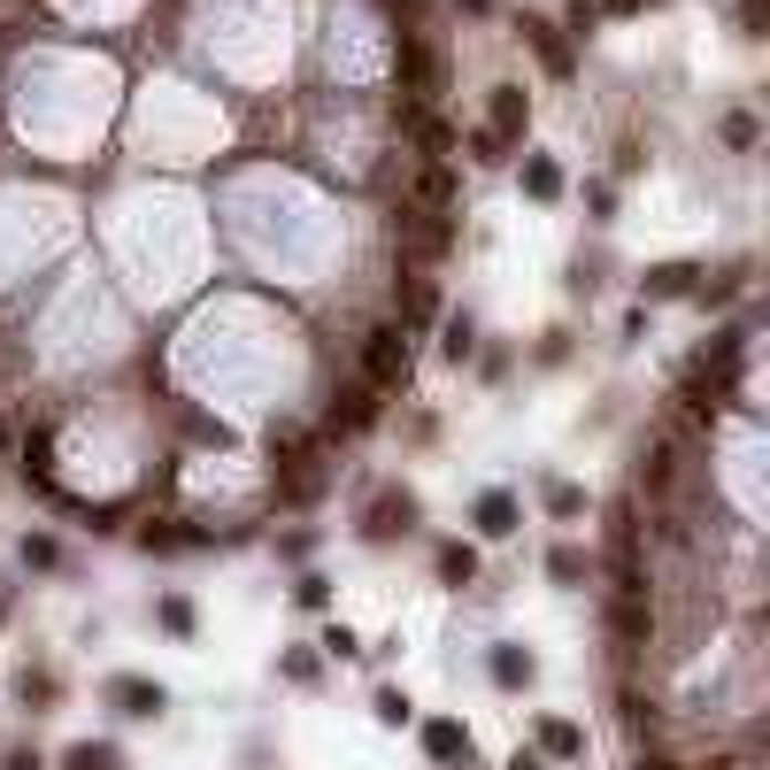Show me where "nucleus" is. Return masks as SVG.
<instances>
[{
	"mask_svg": "<svg viewBox=\"0 0 770 770\" xmlns=\"http://www.w3.org/2000/svg\"><path fill=\"white\" fill-rule=\"evenodd\" d=\"M362 378H370V393H393V386H409V339H401L393 324H378V331L362 339Z\"/></svg>",
	"mask_w": 770,
	"mask_h": 770,
	"instance_id": "obj_1",
	"label": "nucleus"
},
{
	"mask_svg": "<svg viewBox=\"0 0 770 770\" xmlns=\"http://www.w3.org/2000/svg\"><path fill=\"white\" fill-rule=\"evenodd\" d=\"M393 62H401V93H409V101H432V93H440V62L424 54L417 31H393Z\"/></svg>",
	"mask_w": 770,
	"mask_h": 770,
	"instance_id": "obj_2",
	"label": "nucleus"
},
{
	"mask_svg": "<svg viewBox=\"0 0 770 770\" xmlns=\"http://www.w3.org/2000/svg\"><path fill=\"white\" fill-rule=\"evenodd\" d=\"M401 247H417V255H448V247H455V224L432 216V208H401Z\"/></svg>",
	"mask_w": 770,
	"mask_h": 770,
	"instance_id": "obj_3",
	"label": "nucleus"
},
{
	"mask_svg": "<svg viewBox=\"0 0 770 770\" xmlns=\"http://www.w3.org/2000/svg\"><path fill=\"white\" fill-rule=\"evenodd\" d=\"M109 701L124 717H162V686L154 678H109Z\"/></svg>",
	"mask_w": 770,
	"mask_h": 770,
	"instance_id": "obj_4",
	"label": "nucleus"
},
{
	"mask_svg": "<svg viewBox=\"0 0 770 770\" xmlns=\"http://www.w3.org/2000/svg\"><path fill=\"white\" fill-rule=\"evenodd\" d=\"M424 756L432 763H470V732H462L455 717H432L424 725Z\"/></svg>",
	"mask_w": 770,
	"mask_h": 770,
	"instance_id": "obj_5",
	"label": "nucleus"
},
{
	"mask_svg": "<svg viewBox=\"0 0 770 770\" xmlns=\"http://www.w3.org/2000/svg\"><path fill=\"white\" fill-rule=\"evenodd\" d=\"M409 524H417V501H409V493H386L362 532H370V540H393V532H409Z\"/></svg>",
	"mask_w": 770,
	"mask_h": 770,
	"instance_id": "obj_6",
	"label": "nucleus"
},
{
	"mask_svg": "<svg viewBox=\"0 0 770 770\" xmlns=\"http://www.w3.org/2000/svg\"><path fill=\"white\" fill-rule=\"evenodd\" d=\"M378 417V401H370V386H347L339 401H331V432H362Z\"/></svg>",
	"mask_w": 770,
	"mask_h": 770,
	"instance_id": "obj_7",
	"label": "nucleus"
},
{
	"mask_svg": "<svg viewBox=\"0 0 770 770\" xmlns=\"http://www.w3.org/2000/svg\"><path fill=\"white\" fill-rule=\"evenodd\" d=\"M609 632L624 639V647H647V609H639V594H616V609H609Z\"/></svg>",
	"mask_w": 770,
	"mask_h": 770,
	"instance_id": "obj_8",
	"label": "nucleus"
},
{
	"mask_svg": "<svg viewBox=\"0 0 770 770\" xmlns=\"http://www.w3.org/2000/svg\"><path fill=\"white\" fill-rule=\"evenodd\" d=\"M524 31H532V47H540V62H547L555 78H571V47L555 39V23H532V16H524Z\"/></svg>",
	"mask_w": 770,
	"mask_h": 770,
	"instance_id": "obj_9",
	"label": "nucleus"
},
{
	"mask_svg": "<svg viewBox=\"0 0 770 770\" xmlns=\"http://www.w3.org/2000/svg\"><path fill=\"white\" fill-rule=\"evenodd\" d=\"M448 201H455V177H448V162H432V170L417 177V208H432V216H440Z\"/></svg>",
	"mask_w": 770,
	"mask_h": 770,
	"instance_id": "obj_10",
	"label": "nucleus"
},
{
	"mask_svg": "<svg viewBox=\"0 0 770 770\" xmlns=\"http://www.w3.org/2000/svg\"><path fill=\"white\" fill-rule=\"evenodd\" d=\"M540 748L571 763V756H586V732H578V725H563V717H547V725H540Z\"/></svg>",
	"mask_w": 770,
	"mask_h": 770,
	"instance_id": "obj_11",
	"label": "nucleus"
},
{
	"mask_svg": "<svg viewBox=\"0 0 770 770\" xmlns=\"http://www.w3.org/2000/svg\"><path fill=\"white\" fill-rule=\"evenodd\" d=\"M485 132H501V140H509V132H524V93H516V85H501V93H493V124H485Z\"/></svg>",
	"mask_w": 770,
	"mask_h": 770,
	"instance_id": "obj_12",
	"label": "nucleus"
},
{
	"mask_svg": "<svg viewBox=\"0 0 770 770\" xmlns=\"http://www.w3.org/2000/svg\"><path fill=\"white\" fill-rule=\"evenodd\" d=\"M478 524H485L493 540H501V532H516V501H509V493H485V501H478Z\"/></svg>",
	"mask_w": 770,
	"mask_h": 770,
	"instance_id": "obj_13",
	"label": "nucleus"
},
{
	"mask_svg": "<svg viewBox=\"0 0 770 770\" xmlns=\"http://www.w3.org/2000/svg\"><path fill=\"white\" fill-rule=\"evenodd\" d=\"M532 678V655L524 647H493V686H524Z\"/></svg>",
	"mask_w": 770,
	"mask_h": 770,
	"instance_id": "obj_14",
	"label": "nucleus"
},
{
	"mask_svg": "<svg viewBox=\"0 0 770 770\" xmlns=\"http://www.w3.org/2000/svg\"><path fill=\"white\" fill-rule=\"evenodd\" d=\"M440 578H448V586H470V578H478V555H470V547H440Z\"/></svg>",
	"mask_w": 770,
	"mask_h": 770,
	"instance_id": "obj_15",
	"label": "nucleus"
},
{
	"mask_svg": "<svg viewBox=\"0 0 770 770\" xmlns=\"http://www.w3.org/2000/svg\"><path fill=\"white\" fill-rule=\"evenodd\" d=\"M547 578H555V586H578V578H586V555H578V547H555V555H547Z\"/></svg>",
	"mask_w": 770,
	"mask_h": 770,
	"instance_id": "obj_16",
	"label": "nucleus"
},
{
	"mask_svg": "<svg viewBox=\"0 0 770 770\" xmlns=\"http://www.w3.org/2000/svg\"><path fill=\"white\" fill-rule=\"evenodd\" d=\"M62 770H116V748H93V740H85V748L62 756Z\"/></svg>",
	"mask_w": 770,
	"mask_h": 770,
	"instance_id": "obj_17",
	"label": "nucleus"
},
{
	"mask_svg": "<svg viewBox=\"0 0 770 770\" xmlns=\"http://www.w3.org/2000/svg\"><path fill=\"white\" fill-rule=\"evenodd\" d=\"M524 185H532L540 201H555V185H563V177H555V162H524Z\"/></svg>",
	"mask_w": 770,
	"mask_h": 770,
	"instance_id": "obj_18",
	"label": "nucleus"
},
{
	"mask_svg": "<svg viewBox=\"0 0 770 770\" xmlns=\"http://www.w3.org/2000/svg\"><path fill=\"white\" fill-rule=\"evenodd\" d=\"M162 632H177V639H185V632H193V609H185V602H177V594H170V602H162Z\"/></svg>",
	"mask_w": 770,
	"mask_h": 770,
	"instance_id": "obj_19",
	"label": "nucleus"
},
{
	"mask_svg": "<svg viewBox=\"0 0 770 770\" xmlns=\"http://www.w3.org/2000/svg\"><path fill=\"white\" fill-rule=\"evenodd\" d=\"M470 347H478V331H470V316H455V324H448V355H455V362H462Z\"/></svg>",
	"mask_w": 770,
	"mask_h": 770,
	"instance_id": "obj_20",
	"label": "nucleus"
},
{
	"mask_svg": "<svg viewBox=\"0 0 770 770\" xmlns=\"http://www.w3.org/2000/svg\"><path fill=\"white\" fill-rule=\"evenodd\" d=\"M547 509H555V516H578L586 501H578V485H547Z\"/></svg>",
	"mask_w": 770,
	"mask_h": 770,
	"instance_id": "obj_21",
	"label": "nucleus"
},
{
	"mask_svg": "<svg viewBox=\"0 0 770 770\" xmlns=\"http://www.w3.org/2000/svg\"><path fill=\"white\" fill-rule=\"evenodd\" d=\"M378 717H386V725H409V694L386 686V694H378Z\"/></svg>",
	"mask_w": 770,
	"mask_h": 770,
	"instance_id": "obj_22",
	"label": "nucleus"
},
{
	"mask_svg": "<svg viewBox=\"0 0 770 770\" xmlns=\"http://www.w3.org/2000/svg\"><path fill=\"white\" fill-rule=\"evenodd\" d=\"M639 478H647V485H670V448H655V455L639 462Z\"/></svg>",
	"mask_w": 770,
	"mask_h": 770,
	"instance_id": "obj_23",
	"label": "nucleus"
},
{
	"mask_svg": "<svg viewBox=\"0 0 770 770\" xmlns=\"http://www.w3.org/2000/svg\"><path fill=\"white\" fill-rule=\"evenodd\" d=\"M501 147H509L501 132H470V154H478V162H501Z\"/></svg>",
	"mask_w": 770,
	"mask_h": 770,
	"instance_id": "obj_24",
	"label": "nucleus"
},
{
	"mask_svg": "<svg viewBox=\"0 0 770 770\" xmlns=\"http://www.w3.org/2000/svg\"><path fill=\"white\" fill-rule=\"evenodd\" d=\"M23 701H54V678L47 670H23Z\"/></svg>",
	"mask_w": 770,
	"mask_h": 770,
	"instance_id": "obj_25",
	"label": "nucleus"
},
{
	"mask_svg": "<svg viewBox=\"0 0 770 770\" xmlns=\"http://www.w3.org/2000/svg\"><path fill=\"white\" fill-rule=\"evenodd\" d=\"M0 770H47V763H39L31 748H8V756H0Z\"/></svg>",
	"mask_w": 770,
	"mask_h": 770,
	"instance_id": "obj_26",
	"label": "nucleus"
},
{
	"mask_svg": "<svg viewBox=\"0 0 770 770\" xmlns=\"http://www.w3.org/2000/svg\"><path fill=\"white\" fill-rule=\"evenodd\" d=\"M639 770H678V763H670V756H647V763H639Z\"/></svg>",
	"mask_w": 770,
	"mask_h": 770,
	"instance_id": "obj_27",
	"label": "nucleus"
},
{
	"mask_svg": "<svg viewBox=\"0 0 770 770\" xmlns=\"http://www.w3.org/2000/svg\"><path fill=\"white\" fill-rule=\"evenodd\" d=\"M509 770H540V756H516V763H509Z\"/></svg>",
	"mask_w": 770,
	"mask_h": 770,
	"instance_id": "obj_28",
	"label": "nucleus"
},
{
	"mask_svg": "<svg viewBox=\"0 0 770 770\" xmlns=\"http://www.w3.org/2000/svg\"><path fill=\"white\" fill-rule=\"evenodd\" d=\"M609 8H639V0H609Z\"/></svg>",
	"mask_w": 770,
	"mask_h": 770,
	"instance_id": "obj_29",
	"label": "nucleus"
},
{
	"mask_svg": "<svg viewBox=\"0 0 770 770\" xmlns=\"http://www.w3.org/2000/svg\"><path fill=\"white\" fill-rule=\"evenodd\" d=\"M0 616H8V609H0Z\"/></svg>",
	"mask_w": 770,
	"mask_h": 770,
	"instance_id": "obj_30",
	"label": "nucleus"
}]
</instances>
